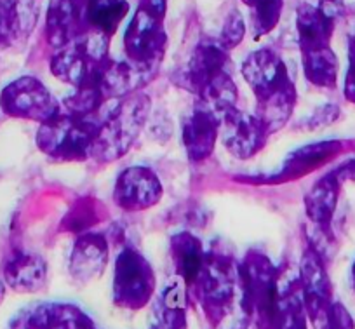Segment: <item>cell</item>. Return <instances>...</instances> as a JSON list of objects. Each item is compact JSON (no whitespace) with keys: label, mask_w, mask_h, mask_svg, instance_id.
<instances>
[{"label":"cell","mask_w":355,"mask_h":329,"mask_svg":"<svg viewBox=\"0 0 355 329\" xmlns=\"http://www.w3.org/2000/svg\"><path fill=\"white\" fill-rule=\"evenodd\" d=\"M355 58V25L354 28L348 33V60H354Z\"/></svg>","instance_id":"e575fe53"},{"label":"cell","mask_w":355,"mask_h":329,"mask_svg":"<svg viewBox=\"0 0 355 329\" xmlns=\"http://www.w3.org/2000/svg\"><path fill=\"white\" fill-rule=\"evenodd\" d=\"M82 6L84 0H51L46 18V35L51 46L60 49L84 33Z\"/></svg>","instance_id":"9a60e30c"},{"label":"cell","mask_w":355,"mask_h":329,"mask_svg":"<svg viewBox=\"0 0 355 329\" xmlns=\"http://www.w3.org/2000/svg\"><path fill=\"white\" fill-rule=\"evenodd\" d=\"M185 282L176 279L155 301L148 329H187Z\"/></svg>","instance_id":"ffe728a7"},{"label":"cell","mask_w":355,"mask_h":329,"mask_svg":"<svg viewBox=\"0 0 355 329\" xmlns=\"http://www.w3.org/2000/svg\"><path fill=\"white\" fill-rule=\"evenodd\" d=\"M4 296H6V286L4 282H0V301L4 300Z\"/></svg>","instance_id":"d590c367"},{"label":"cell","mask_w":355,"mask_h":329,"mask_svg":"<svg viewBox=\"0 0 355 329\" xmlns=\"http://www.w3.org/2000/svg\"><path fill=\"white\" fill-rule=\"evenodd\" d=\"M2 44H6V42H4V39H2V35H0V46H2Z\"/></svg>","instance_id":"f35d334b"},{"label":"cell","mask_w":355,"mask_h":329,"mask_svg":"<svg viewBox=\"0 0 355 329\" xmlns=\"http://www.w3.org/2000/svg\"><path fill=\"white\" fill-rule=\"evenodd\" d=\"M155 291V272L135 248H124L115 262L114 301L128 310L145 307Z\"/></svg>","instance_id":"5b68a950"},{"label":"cell","mask_w":355,"mask_h":329,"mask_svg":"<svg viewBox=\"0 0 355 329\" xmlns=\"http://www.w3.org/2000/svg\"><path fill=\"white\" fill-rule=\"evenodd\" d=\"M303 56V71L310 84L322 89H334L338 82V70L340 63L329 47H320L302 53Z\"/></svg>","instance_id":"603a6c76"},{"label":"cell","mask_w":355,"mask_h":329,"mask_svg":"<svg viewBox=\"0 0 355 329\" xmlns=\"http://www.w3.org/2000/svg\"><path fill=\"white\" fill-rule=\"evenodd\" d=\"M98 129V117H84L60 110L53 119L40 124L37 146L56 162H84L91 159Z\"/></svg>","instance_id":"7a4b0ae2"},{"label":"cell","mask_w":355,"mask_h":329,"mask_svg":"<svg viewBox=\"0 0 355 329\" xmlns=\"http://www.w3.org/2000/svg\"><path fill=\"white\" fill-rule=\"evenodd\" d=\"M245 37V23L244 18L241 16L239 11H232L228 15L227 22H225L223 30H221V35H220V42L227 47L228 51L235 49L239 44L244 40Z\"/></svg>","instance_id":"f1b7e54d"},{"label":"cell","mask_w":355,"mask_h":329,"mask_svg":"<svg viewBox=\"0 0 355 329\" xmlns=\"http://www.w3.org/2000/svg\"><path fill=\"white\" fill-rule=\"evenodd\" d=\"M128 12V0H84L82 6L84 33L94 32L110 39L124 22Z\"/></svg>","instance_id":"d6986e66"},{"label":"cell","mask_w":355,"mask_h":329,"mask_svg":"<svg viewBox=\"0 0 355 329\" xmlns=\"http://www.w3.org/2000/svg\"><path fill=\"white\" fill-rule=\"evenodd\" d=\"M343 150L345 145L340 140H326V142L310 143V145H305L302 149L295 150L293 153H289L288 159L282 164L281 171L277 174L265 178L263 181L272 185H281L288 183V181L302 180V178L309 176V174H312L319 167L326 166L331 160L336 159Z\"/></svg>","instance_id":"7c38bea8"},{"label":"cell","mask_w":355,"mask_h":329,"mask_svg":"<svg viewBox=\"0 0 355 329\" xmlns=\"http://www.w3.org/2000/svg\"><path fill=\"white\" fill-rule=\"evenodd\" d=\"M242 2H244V4H245V6H248V8H249V6H251V4H252V2H254V0H242Z\"/></svg>","instance_id":"74e56055"},{"label":"cell","mask_w":355,"mask_h":329,"mask_svg":"<svg viewBox=\"0 0 355 329\" xmlns=\"http://www.w3.org/2000/svg\"><path fill=\"white\" fill-rule=\"evenodd\" d=\"M206 253L202 242L190 232H180L171 239V255L178 276L187 286H196L199 280L206 262Z\"/></svg>","instance_id":"44dd1931"},{"label":"cell","mask_w":355,"mask_h":329,"mask_svg":"<svg viewBox=\"0 0 355 329\" xmlns=\"http://www.w3.org/2000/svg\"><path fill=\"white\" fill-rule=\"evenodd\" d=\"M296 98L298 96H296V87L293 84L256 101V115L261 119L270 135L288 124L293 112H295Z\"/></svg>","instance_id":"7402d4cb"},{"label":"cell","mask_w":355,"mask_h":329,"mask_svg":"<svg viewBox=\"0 0 355 329\" xmlns=\"http://www.w3.org/2000/svg\"><path fill=\"white\" fill-rule=\"evenodd\" d=\"M0 110L9 117L42 124L60 112L61 105L39 78L25 75L2 89Z\"/></svg>","instance_id":"8992f818"},{"label":"cell","mask_w":355,"mask_h":329,"mask_svg":"<svg viewBox=\"0 0 355 329\" xmlns=\"http://www.w3.org/2000/svg\"><path fill=\"white\" fill-rule=\"evenodd\" d=\"M340 115H341L340 106L324 105V106H320V108H317L315 112H313L312 117H310L309 122H306V126H309V129L324 128V126L334 124V122L340 119Z\"/></svg>","instance_id":"f546056e"},{"label":"cell","mask_w":355,"mask_h":329,"mask_svg":"<svg viewBox=\"0 0 355 329\" xmlns=\"http://www.w3.org/2000/svg\"><path fill=\"white\" fill-rule=\"evenodd\" d=\"M300 287H302L303 303L306 315L313 324L320 329H326L327 314L333 305V287L326 270V262L322 256L309 246L303 253L302 265H300Z\"/></svg>","instance_id":"ba28073f"},{"label":"cell","mask_w":355,"mask_h":329,"mask_svg":"<svg viewBox=\"0 0 355 329\" xmlns=\"http://www.w3.org/2000/svg\"><path fill=\"white\" fill-rule=\"evenodd\" d=\"M47 329H98L82 310L71 305H54Z\"/></svg>","instance_id":"484cf974"},{"label":"cell","mask_w":355,"mask_h":329,"mask_svg":"<svg viewBox=\"0 0 355 329\" xmlns=\"http://www.w3.org/2000/svg\"><path fill=\"white\" fill-rule=\"evenodd\" d=\"M282 0H254L249 9H251V26L254 39L268 35L275 26L279 25L282 16Z\"/></svg>","instance_id":"cb8c5ba5"},{"label":"cell","mask_w":355,"mask_h":329,"mask_svg":"<svg viewBox=\"0 0 355 329\" xmlns=\"http://www.w3.org/2000/svg\"><path fill=\"white\" fill-rule=\"evenodd\" d=\"M221 119L206 106L197 103L183 124V146L192 162H202L213 155L220 138Z\"/></svg>","instance_id":"4fadbf2b"},{"label":"cell","mask_w":355,"mask_h":329,"mask_svg":"<svg viewBox=\"0 0 355 329\" xmlns=\"http://www.w3.org/2000/svg\"><path fill=\"white\" fill-rule=\"evenodd\" d=\"M242 75L254 92L256 101L293 85L282 58L272 49H258L245 58Z\"/></svg>","instance_id":"30bf717a"},{"label":"cell","mask_w":355,"mask_h":329,"mask_svg":"<svg viewBox=\"0 0 355 329\" xmlns=\"http://www.w3.org/2000/svg\"><path fill=\"white\" fill-rule=\"evenodd\" d=\"M336 22L324 15L317 6L302 4L296 12V30L302 53L329 47Z\"/></svg>","instance_id":"ac0fdd59"},{"label":"cell","mask_w":355,"mask_h":329,"mask_svg":"<svg viewBox=\"0 0 355 329\" xmlns=\"http://www.w3.org/2000/svg\"><path fill=\"white\" fill-rule=\"evenodd\" d=\"M239 280L241 273L232 256L220 251L206 253L204 269L196 286L199 287L204 310L211 321L221 322L230 314Z\"/></svg>","instance_id":"3957f363"},{"label":"cell","mask_w":355,"mask_h":329,"mask_svg":"<svg viewBox=\"0 0 355 329\" xmlns=\"http://www.w3.org/2000/svg\"><path fill=\"white\" fill-rule=\"evenodd\" d=\"M350 277H352V286H354V289H355V262H354V265H352Z\"/></svg>","instance_id":"8d00e7d4"},{"label":"cell","mask_w":355,"mask_h":329,"mask_svg":"<svg viewBox=\"0 0 355 329\" xmlns=\"http://www.w3.org/2000/svg\"><path fill=\"white\" fill-rule=\"evenodd\" d=\"M333 173L336 174L338 180L341 183H355V159L347 160V162L340 164L336 169H333Z\"/></svg>","instance_id":"836d02e7"},{"label":"cell","mask_w":355,"mask_h":329,"mask_svg":"<svg viewBox=\"0 0 355 329\" xmlns=\"http://www.w3.org/2000/svg\"><path fill=\"white\" fill-rule=\"evenodd\" d=\"M54 305L40 303L19 312L9 324V329H47L53 317Z\"/></svg>","instance_id":"4316f807"},{"label":"cell","mask_w":355,"mask_h":329,"mask_svg":"<svg viewBox=\"0 0 355 329\" xmlns=\"http://www.w3.org/2000/svg\"><path fill=\"white\" fill-rule=\"evenodd\" d=\"M167 49L164 18L139 6L124 33V53L129 63L141 70H155Z\"/></svg>","instance_id":"277c9868"},{"label":"cell","mask_w":355,"mask_h":329,"mask_svg":"<svg viewBox=\"0 0 355 329\" xmlns=\"http://www.w3.org/2000/svg\"><path fill=\"white\" fill-rule=\"evenodd\" d=\"M150 112V99L143 92H131L119 99L110 114L100 121L91 159L110 164L129 152L138 140Z\"/></svg>","instance_id":"6da1fadb"},{"label":"cell","mask_w":355,"mask_h":329,"mask_svg":"<svg viewBox=\"0 0 355 329\" xmlns=\"http://www.w3.org/2000/svg\"><path fill=\"white\" fill-rule=\"evenodd\" d=\"M341 187L343 183L338 180L333 171H329L305 195L306 218L313 227L320 228L326 234H331V223L340 201Z\"/></svg>","instance_id":"2e32d148"},{"label":"cell","mask_w":355,"mask_h":329,"mask_svg":"<svg viewBox=\"0 0 355 329\" xmlns=\"http://www.w3.org/2000/svg\"><path fill=\"white\" fill-rule=\"evenodd\" d=\"M345 98L355 105V58L348 60V70L345 75V85H343Z\"/></svg>","instance_id":"d6a6232c"},{"label":"cell","mask_w":355,"mask_h":329,"mask_svg":"<svg viewBox=\"0 0 355 329\" xmlns=\"http://www.w3.org/2000/svg\"><path fill=\"white\" fill-rule=\"evenodd\" d=\"M225 75H232L230 51L220 39H204L197 44L187 68V82L197 96Z\"/></svg>","instance_id":"8fae6325"},{"label":"cell","mask_w":355,"mask_h":329,"mask_svg":"<svg viewBox=\"0 0 355 329\" xmlns=\"http://www.w3.org/2000/svg\"><path fill=\"white\" fill-rule=\"evenodd\" d=\"M317 8L324 12L326 16H329L331 19L338 22V18H341L345 12L343 0H319V6Z\"/></svg>","instance_id":"1f68e13d"},{"label":"cell","mask_w":355,"mask_h":329,"mask_svg":"<svg viewBox=\"0 0 355 329\" xmlns=\"http://www.w3.org/2000/svg\"><path fill=\"white\" fill-rule=\"evenodd\" d=\"M101 219L98 211V201L94 199H78L70 209L63 221V228L75 234H84L87 228L93 227Z\"/></svg>","instance_id":"d4e9b609"},{"label":"cell","mask_w":355,"mask_h":329,"mask_svg":"<svg viewBox=\"0 0 355 329\" xmlns=\"http://www.w3.org/2000/svg\"><path fill=\"white\" fill-rule=\"evenodd\" d=\"M326 329H355L354 319H352L350 312H348L341 303L331 305L329 314H327Z\"/></svg>","instance_id":"4dcf8cb0"},{"label":"cell","mask_w":355,"mask_h":329,"mask_svg":"<svg viewBox=\"0 0 355 329\" xmlns=\"http://www.w3.org/2000/svg\"><path fill=\"white\" fill-rule=\"evenodd\" d=\"M221 143L235 159L248 160L258 155L270 136L266 126L256 114H245L237 106L221 115Z\"/></svg>","instance_id":"52a82bcc"},{"label":"cell","mask_w":355,"mask_h":329,"mask_svg":"<svg viewBox=\"0 0 355 329\" xmlns=\"http://www.w3.org/2000/svg\"><path fill=\"white\" fill-rule=\"evenodd\" d=\"M19 32H21L19 0H0V35L4 42H12Z\"/></svg>","instance_id":"83f0119b"},{"label":"cell","mask_w":355,"mask_h":329,"mask_svg":"<svg viewBox=\"0 0 355 329\" xmlns=\"http://www.w3.org/2000/svg\"><path fill=\"white\" fill-rule=\"evenodd\" d=\"M47 279V265L42 256L28 251L12 253L4 265V282L18 293L42 289Z\"/></svg>","instance_id":"e0dca14e"},{"label":"cell","mask_w":355,"mask_h":329,"mask_svg":"<svg viewBox=\"0 0 355 329\" xmlns=\"http://www.w3.org/2000/svg\"><path fill=\"white\" fill-rule=\"evenodd\" d=\"M160 197H162V183L150 167H128L119 174L114 188V202L124 211H145L159 204Z\"/></svg>","instance_id":"9c48e42d"},{"label":"cell","mask_w":355,"mask_h":329,"mask_svg":"<svg viewBox=\"0 0 355 329\" xmlns=\"http://www.w3.org/2000/svg\"><path fill=\"white\" fill-rule=\"evenodd\" d=\"M110 246L107 237L98 232H84L75 241L70 256V273L78 282H91L105 272Z\"/></svg>","instance_id":"5bb4252c"}]
</instances>
